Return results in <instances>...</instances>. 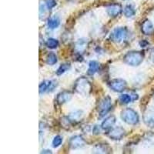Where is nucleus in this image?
<instances>
[{"label":"nucleus","mask_w":154,"mask_h":154,"mask_svg":"<svg viewBox=\"0 0 154 154\" xmlns=\"http://www.w3.org/2000/svg\"><path fill=\"white\" fill-rule=\"evenodd\" d=\"M69 69H70L69 63H64V64H63V65H61L60 67H59V69H58L57 71H56V74H57L58 75H62V74L65 73L66 71H68Z\"/></svg>","instance_id":"nucleus-22"},{"label":"nucleus","mask_w":154,"mask_h":154,"mask_svg":"<svg viewBox=\"0 0 154 154\" xmlns=\"http://www.w3.org/2000/svg\"><path fill=\"white\" fill-rule=\"evenodd\" d=\"M106 12L109 16L111 17H116L122 12V7L119 4H111L109 6L107 7Z\"/></svg>","instance_id":"nucleus-11"},{"label":"nucleus","mask_w":154,"mask_h":154,"mask_svg":"<svg viewBox=\"0 0 154 154\" xmlns=\"http://www.w3.org/2000/svg\"><path fill=\"white\" fill-rule=\"evenodd\" d=\"M100 63L96 61H91L89 63V69H88V74L89 75H94L100 69Z\"/></svg>","instance_id":"nucleus-15"},{"label":"nucleus","mask_w":154,"mask_h":154,"mask_svg":"<svg viewBox=\"0 0 154 154\" xmlns=\"http://www.w3.org/2000/svg\"><path fill=\"white\" fill-rule=\"evenodd\" d=\"M116 123V117L114 116H110L107 117L105 120L103 122L101 125V127L103 130H109L110 129H112L113 125Z\"/></svg>","instance_id":"nucleus-14"},{"label":"nucleus","mask_w":154,"mask_h":154,"mask_svg":"<svg viewBox=\"0 0 154 154\" xmlns=\"http://www.w3.org/2000/svg\"><path fill=\"white\" fill-rule=\"evenodd\" d=\"M42 153H45V152H47V153H51V151L50 150H42Z\"/></svg>","instance_id":"nucleus-29"},{"label":"nucleus","mask_w":154,"mask_h":154,"mask_svg":"<svg viewBox=\"0 0 154 154\" xmlns=\"http://www.w3.org/2000/svg\"><path fill=\"white\" fill-rule=\"evenodd\" d=\"M47 24L49 29H53L57 28V27L60 26V20L57 16H53V17H51L48 19Z\"/></svg>","instance_id":"nucleus-16"},{"label":"nucleus","mask_w":154,"mask_h":154,"mask_svg":"<svg viewBox=\"0 0 154 154\" xmlns=\"http://www.w3.org/2000/svg\"><path fill=\"white\" fill-rule=\"evenodd\" d=\"M143 121L145 124L150 127L154 126V109H149L143 114Z\"/></svg>","instance_id":"nucleus-10"},{"label":"nucleus","mask_w":154,"mask_h":154,"mask_svg":"<svg viewBox=\"0 0 154 154\" xmlns=\"http://www.w3.org/2000/svg\"><path fill=\"white\" fill-rule=\"evenodd\" d=\"M149 59H150V61L152 62L154 64V50L152 51V53H150V56H149Z\"/></svg>","instance_id":"nucleus-28"},{"label":"nucleus","mask_w":154,"mask_h":154,"mask_svg":"<svg viewBox=\"0 0 154 154\" xmlns=\"http://www.w3.org/2000/svg\"><path fill=\"white\" fill-rule=\"evenodd\" d=\"M126 86H127V83L126 81L121 79H112L109 83V86L110 87V89L117 93L123 92L126 88Z\"/></svg>","instance_id":"nucleus-6"},{"label":"nucleus","mask_w":154,"mask_h":154,"mask_svg":"<svg viewBox=\"0 0 154 154\" xmlns=\"http://www.w3.org/2000/svg\"><path fill=\"white\" fill-rule=\"evenodd\" d=\"M123 12H124V15L126 16V17L130 18V17H133V16L136 14V10H135L134 8H133L132 5H128L124 8Z\"/></svg>","instance_id":"nucleus-18"},{"label":"nucleus","mask_w":154,"mask_h":154,"mask_svg":"<svg viewBox=\"0 0 154 154\" xmlns=\"http://www.w3.org/2000/svg\"><path fill=\"white\" fill-rule=\"evenodd\" d=\"M101 129L102 127H100L99 126H95L94 128H93V133H94L95 135H97V134H100V131H101Z\"/></svg>","instance_id":"nucleus-27"},{"label":"nucleus","mask_w":154,"mask_h":154,"mask_svg":"<svg viewBox=\"0 0 154 154\" xmlns=\"http://www.w3.org/2000/svg\"><path fill=\"white\" fill-rule=\"evenodd\" d=\"M74 89L79 94L88 95L91 91V84L86 78L85 77H80L75 81Z\"/></svg>","instance_id":"nucleus-2"},{"label":"nucleus","mask_w":154,"mask_h":154,"mask_svg":"<svg viewBox=\"0 0 154 154\" xmlns=\"http://www.w3.org/2000/svg\"><path fill=\"white\" fill-rule=\"evenodd\" d=\"M121 118L129 125H136L139 123V116L136 111L126 108L121 112Z\"/></svg>","instance_id":"nucleus-3"},{"label":"nucleus","mask_w":154,"mask_h":154,"mask_svg":"<svg viewBox=\"0 0 154 154\" xmlns=\"http://www.w3.org/2000/svg\"><path fill=\"white\" fill-rule=\"evenodd\" d=\"M56 83L54 80H45L39 85V93H43L46 92H52L56 88Z\"/></svg>","instance_id":"nucleus-8"},{"label":"nucleus","mask_w":154,"mask_h":154,"mask_svg":"<svg viewBox=\"0 0 154 154\" xmlns=\"http://www.w3.org/2000/svg\"><path fill=\"white\" fill-rule=\"evenodd\" d=\"M125 133V130L123 129V127H121V126H116V127H114L110 129V130H109L108 133V137L109 138H111L112 140H121V139L123 138L124 137Z\"/></svg>","instance_id":"nucleus-7"},{"label":"nucleus","mask_w":154,"mask_h":154,"mask_svg":"<svg viewBox=\"0 0 154 154\" xmlns=\"http://www.w3.org/2000/svg\"><path fill=\"white\" fill-rule=\"evenodd\" d=\"M108 150H110L109 146L106 144H98L94 148V152L96 153H106Z\"/></svg>","instance_id":"nucleus-17"},{"label":"nucleus","mask_w":154,"mask_h":154,"mask_svg":"<svg viewBox=\"0 0 154 154\" xmlns=\"http://www.w3.org/2000/svg\"><path fill=\"white\" fill-rule=\"evenodd\" d=\"M45 3H46V6L48 7V9L50 10V9H53L54 6H56V0H46L45 1Z\"/></svg>","instance_id":"nucleus-26"},{"label":"nucleus","mask_w":154,"mask_h":154,"mask_svg":"<svg viewBox=\"0 0 154 154\" xmlns=\"http://www.w3.org/2000/svg\"><path fill=\"white\" fill-rule=\"evenodd\" d=\"M82 112L81 111H75V112H71V113L69 115L68 118L70 120V122H75V121H78L79 119H80V118L82 117Z\"/></svg>","instance_id":"nucleus-19"},{"label":"nucleus","mask_w":154,"mask_h":154,"mask_svg":"<svg viewBox=\"0 0 154 154\" xmlns=\"http://www.w3.org/2000/svg\"><path fill=\"white\" fill-rule=\"evenodd\" d=\"M85 143L86 142H85L84 139L80 136H75L69 140V146L72 149H79V148L84 146Z\"/></svg>","instance_id":"nucleus-9"},{"label":"nucleus","mask_w":154,"mask_h":154,"mask_svg":"<svg viewBox=\"0 0 154 154\" xmlns=\"http://www.w3.org/2000/svg\"><path fill=\"white\" fill-rule=\"evenodd\" d=\"M144 56L141 52L131 51L125 55L123 60L124 63L132 66H137L142 63Z\"/></svg>","instance_id":"nucleus-1"},{"label":"nucleus","mask_w":154,"mask_h":154,"mask_svg":"<svg viewBox=\"0 0 154 154\" xmlns=\"http://www.w3.org/2000/svg\"><path fill=\"white\" fill-rule=\"evenodd\" d=\"M133 100L132 96L129 94H122L119 96V101L122 104H128Z\"/></svg>","instance_id":"nucleus-23"},{"label":"nucleus","mask_w":154,"mask_h":154,"mask_svg":"<svg viewBox=\"0 0 154 154\" xmlns=\"http://www.w3.org/2000/svg\"><path fill=\"white\" fill-rule=\"evenodd\" d=\"M141 31L145 35H151L154 32V27L152 23L149 20L146 19L143 23H142L141 26Z\"/></svg>","instance_id":"nucleus-13"},{"label":"nucleus","mask_w":154,"mask_h":154,"mask_svg":"<svg viewBox=\"0 0 154 154\" xmlns=\"http://www.w3.org/2000/svg\"><path fill=\"white\" fill-rule=\"evenodd\" d=\"M63 143V138L60 136H56L53 139V142H52V144H53V146L54 148H56V147L60 146V145Z\"/></svg>","instance_id":"nucleus-25"},{"label":"nucleus","mask_w":154,"mask_h":154,"mask_svg":"<svg viewBox=\"0 0 154 154\" xmlns=\"http://www.w3.org/2000/svg\"><path fill=\"white\" fill-rule=\"evenodd\" d=\"M72 99V93L68 91H63L59 93L56 97V101L59 104L66 103Z\"/></svg>","instance_id":"nucleus-12"},{"label":"nucleus","mask_w":154,"mask_h":154,"mask_svg":"<svg viewBox=\"0 0 154 154\" xmlns=\"http://www.w3.org/2000/svg\"><path fill=\"white\" fill-rule=\"evenodd\" d=\"M47 9L49 10L46 6V3H40V5H39V17H40V19H42V17L44 18L46 16Z\"/></svg>","instance_id":"nucleus-24"},{"label":"nucleus","mask_w":154,"mask_h":154,"mask_svg":"<svg viewBox=\"0 0 154 154\" xmlns=\"http://www.w3.org/2000/svg\"><path fill=\"white\" fill-rule=\"evenodd\" d=\"M111 99L109 96H106L103 100H100L98 106V111L100 115V117L104 116L110 110L112 106Z\"/></svg>","instance_id":"nucleus-5"},{"label":"nucleus","mask_w":154,"mask_h":154,"mask_svg":"<svg viewBox=\"0 0 154 154\" xmlns=\"http://www.w3.org/2000/svg\"><path fill=\"white\" fill-rule=\"evenodd\" d=\"M46 63H47V64L51 66L56 64L57 63V56H56V55L53 53H49L46 56Z\"/></svg>","instance_id":"nucleus-21"},{"label":"nucleus","mask_w":154,"mask_h":154,"mask_svg":"<svg viewBox=\"0 0 154 154\" xmlns=\"http://www.w3.org/2000/svg\"><path fill=\"white\" fill-rule=\"evenodd\" d=\"M128 30L126 27H118L114 29L110 34V39L116 43H121L126 39Z\"/></svg>","instance_id":"nucleus-4"},{"label":"nucleus","mask_w":154,"mask_h":154,"mask_svg":"<svg viewBox=\"0 0 154 154\" xmlns=\"http://www.w3.org/2000/svg\"><path fill=\"white\" fill-rule=\"evenodd\" d=\"M46 46L49 49H56L59 46V41L56 38H48L47 41L46 42Z\"/></svg>","instance_id":"nucleus-20"}]
</instances>
